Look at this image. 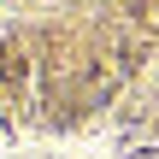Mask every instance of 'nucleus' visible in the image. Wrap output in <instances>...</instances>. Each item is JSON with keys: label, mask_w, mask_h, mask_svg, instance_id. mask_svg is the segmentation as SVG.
<instances>
[]
</instances>
